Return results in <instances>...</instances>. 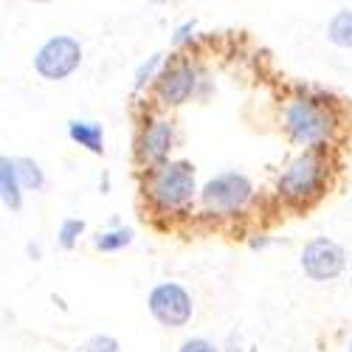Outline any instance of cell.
I'll use <instances>...</instances> for the list:
<instances>
[{"label":"cell","mask_w":352,"mask_h":352,"mask_svg":"<svg viewBox=\"0 0 352 352\" xmlns=\"http://www.w3.org/2000/svg\"><path fill=\"white\" fill-rule=\"evenodd\" d=\"M346 254L338 243L327 237H316L302 248V271L313 282H330L344 271Z\"/></svg>","instance_id":"52a82bcc"},{"label":"cell","mask_w":352,"mask_h":352,"mask_svg":"<svg viewBox=\"0 0 352 352\" xmlns=\"http://www.w3.org/2000/svg\"><path fill=\"white\" fill-rule=\"evenodd\" d=\"M327 186V161L318 153H305L279 175V195L293 206H310Z\"/></svg>","instance_id":"3957f363"},{"label":"cell","mask_w":352,"mask_h":352,"mask_svg":"<svg viewBox=\"0 0 352 352\" xmlns=\"http://www.w3.org/2000/svg\"><path fill=\"white\" fill-rule=\"evenodd\" d=\"M85 352H122V346L113 336H94L85 344Z\"/></svg>","instance_id":"2e32d148"},{"label":"cell","mask_w":352,"mask_h":352,"mask_svg":"<svg viewBox=\"0 0 352 352\" xmlns=\"http://www.w3.org/2000/svg\"><path fill=\"white\" fill-rule=\"evenodd\" d=\"M20 175H17V166H14V158H3L0 161V189H3V203L17 212L23 206V197H20Z\"/></svg>","instance_id":"30bf717a"},{"label":"cell","mask_w":352,"mask_h":352,"mask_svg":"<svg viewBox=\"0 0 352 352\" xmlns=\"http://www.w3.org/2000/svg\"><path fill=\"white\" fill-rule=\"evenodd\" d=\"M178 352H217V346L212 341H206V338H189V341L181 344Z\"/></svg>","instance_id":"e0dca14e"},{"label":"cell","mask_w":352,"mask_h":352,"mask_svg":"<svg viewBox=\"0 0 352 352\" xmlns=\"http://www.w3.org/2000/svg\"><path fill=\"white\" fill-rule=\"evenodd\" d=\"M195 91V68L189 63H178L158 76V99L169 107L184 104Z\"/></svg>","instance_id":"ba28073f"},{"label":"cell","mask_w":352,"mask_h":352,"mask_svg":"<svg viewBox=\"0 0 352 352\" xmlns=\"http://www.w3.org/2000/svg\"><path fill=\"white\" fill-rule=\"evenodd\" d=\"M68 135H71L76 144L87 146V150H91L94 155H102V153H104V133H102V127L94 124V122H71V124H68Z\"/></svg>","instance_id":"8fae6325"},{"label":"cell","mask_w":352,"mask_h":352,"mask_svg":"<svg viewBox=\"0 0 352 352\" xmlns=\"http://www.w3.org/2000/svg\"><path fill=\"white\" fill-rule=\"evenodd\" d=\"M133 243V228H116V231H104L94 240V248L96 251H104V254H113V251H122Z\"/></svg>","instance_id":"4fadbf2b"},{"label":"cell","mask_w":352,"mask_h":352,"mask_svg":"<svg viewBox=\"0 0 352 352\" xmlns=\"http://www.w3.org/2000/svg\"><path fill=\"white\" fill-rule=\"evenodd\" d=\"M195 166L186 161H164L146 169L144 195L150 197L161 212L184 209L195 197Z\"/></svg>","instance_id":"7a4b0ae2"},{"label":"cell","mask_w":352,"mask_h":352,"mask_svg":"<svg viewBox=\"0 0 352 352\" xmlns=\"http://www.w3.org/2000/svg\"><path fill=\"white\" fill-rule=\"evenodd\" d=\"M79 63H82V45H79V40H74L68 34H56V37L45 40L40 45V51L34 54V71L51 82L71 76L79 68Z\"/></svg>","instance_id":"5b68a950"},{"label":"cell","mask_w":352,"mask_h":352,"mask_svg":"<svg viewBox=\"0 0 352 352\" xmlns=\"http://www.w3.org/2000/svg\"><path fill=\"white\" fill-rule=\"evenodd\" d=\"M82 231H85V220H76V217L65 220V223L60 226V245H63V248H74Z\"/></svg>","instance_id":"9a60e30c"},{"label":"cell","mask_w":352,"mask_h":352,"mask_svg":"<svg viewBox=\"0 0 352 352\" xmlns=\"http://www.w3.org/2000/svg\"><path fill=\"white\" fill-rule=\"evenodd\" d=\"M158 63H161V54H155V56H153V60H150V65H141V71H138V79H135V85H138V87L146 82V76L153 74V68H155Z\"/></svg>","instance_id":"ac0fdd59"},{"label":"cell","mask_w":352,"mask_h":352,"mask_svg":"<svg viewBox=\"0 0 352 352\" xmlns=\"http://www.w3.org/2000/svg\"><path fill=\"white\" fill-rule=\"evenodd\" d=\"M172 144H175V124L166 122V119H158V122H153L150 127L141 133V138H138V155H141V161H146L150 166H158V164L166 161Z\"/></svg>","instance_id":"9c48e42d"},{"label":"cell","mask_w":352,"mask_h":352,"mask_svg":"<svg viewBox=\"0 0 352 352\" xmlns=\"http://www.w3.org/2000/svg\"><path fill=\"white\" fill-rule=\"evenodd\" d=\"M327 37L338 48H352V9H341L327 23Z\"/></svg>","instance_id":"7c38bea8"},{"label":"cell","mask_w":352,"mask_h":352,"mask_svg":"<svg viewBox=\"0 0 352 352\" xmlns=\"http://www.w3.org/2000/svg\"><path fill=\"white\" fill-rule=\"evenodd\" d=\"M17 175H20V184L25 189H40L43 186V169L32 161V158H14Z\"/></svg>","instance_id":"5bb4252c"},{"label":"cell","mask_w":352,"mask_h":352,"mask_svg":"<svg viewBox=\"0 0 352 352\" xmlns=\"http://www.w3.org/2000/svg\"><path fill=\"white\" fill-rule=\"evenodd\" d=\"M349 352H352V341H349Z\"/></svg>","instance_id":"d6986e66"},{"label":"cell","mask_w":352,"mask_h":352,"mask_svg":"<svg viewBox=\"0 0 352 352\" xmlns=\"http://www.w3.org/2000/svg\"><path fill=\"white\" fill-rule=\"evenodd\" d=\"M282 127L302 146H321L324 141L333 138L336 113L327 102L313 99V96H302V99L287 102V107L282 113Z\"/></svg>","instance_id":"6da1fadb"},{"label":"cell","mask_w":352,"mask_h":352,"mask_svg":"<svg viewBox=\"0 0 352 352\" xmlns=\"http://www.w3.org/2000/svg\"><path fill=\"white\" fill-rule=\"evenodd\" d=\"M146 307H150L153 318L164 327H184L192 318V296L186 293V287H181L178 282H161L150 290L146 296Z\"/></svg>","instance_id":"8992f818"},{"label":"cell","mask_w":352,"mask_h":352,"mask_svg":"<svg viewBox=\"0 0 352 352\" xmlns=\"http://www.w3.org/2000/svg\"><path fill=\"white\" fill-rule=\"evenodd\" d=\"M200 195H203V206L212 214H234L251 200L254 186L243 172H223L203 186Z\"/></svg>","instance_id":"277c9868"}]
</instances>
